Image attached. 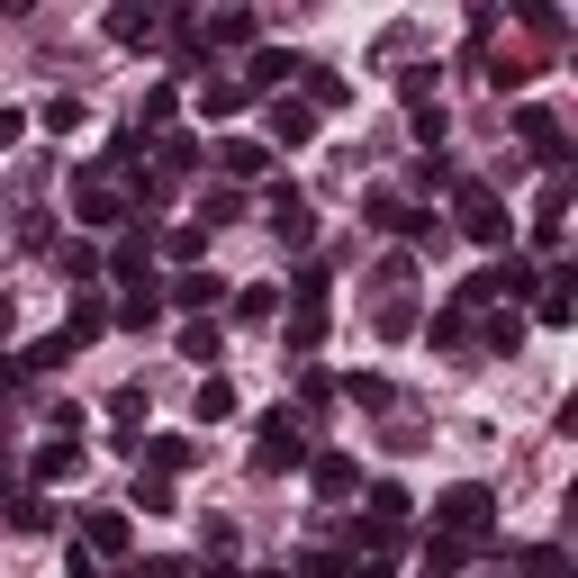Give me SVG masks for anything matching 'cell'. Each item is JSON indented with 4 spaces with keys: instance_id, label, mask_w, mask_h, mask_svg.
<instances>
[{
    "instance_id": "6da1fadb",
    "label": "cell",
    "mask_w": 578,
    "mask_h": 578,
    "mask_svg": "<svg viewBox=\"0 0 578 578\" xmlns=\"http://www.w3.org/2000/svg\"><path fill=\"white\" fill-rule=\"evenodd\" d=\"M299 461H308V425L289 416V407H271V416L253 425V470L280 479V470H299Z\"/></svg>"
},
{
    "instance_id": "7a4b0ae2",
    "label": "cell",
    "mask_w": 578,
    "mask_h": 578,
    "mask_svg": "<svg viewBox=\"0 0 578 578\" xmlns=\"http://www.w3.org/2000/svg\"><path fill=\"white\" fill-rule=\"evenodd\" d=\"M488 516H497V497H488L479 479H461V488L434 497V534H452V542H479V534H488Z\"/></svg>"
},
{
    "instance_id": "3957f363",
    "label": "cell",
    "mask_w": 578,
    "mask_h": 578,
    "mask_svg": "<svg viewBox=\"0 0 578 578\" xmlns=\"http://www.w3.org/2000/svg\"><path fill=\"white\" fill-rule=\"evenodd\" d=\"M461 236H470V245H488V253H497L506 236H516V217H506V199H497V190L461 181Z\"/></svg>"
},
{
    "instance_id": "277c9868",
    "label": "cell",
    "mask_w": 578,
    "mask_h": 578,
    "mask_svg": "<svg viewBox=\"0 0 578 578\" xmlns=\"http://www.w3.org/2000/svg\"><path fill=\"white\" fill-rule=\"evenodd\" d=\"M262 227H271V236H280L289 253H308V245H317V208H308L299 190L280 181V190H271V208H262Z\"/></svg>"
},
{
    "instance_id": "5b68a950",
    "label": "cell",
    "mask_w": 578,
    "mask_h": 578,
    "mask_svg": "<svg viewBox=\"0 0 578 578\" xmlns=\"http://www.w3.org/2000/svg\"><path fill=\"white\" fill-rule=\"evenodd\" d=\"M127 217V199L109 190V181H82V199H72V227H118Z\"/></svg>"
},
{
    "instance_id": "8992f818",
    "label": "cell",
    "mask_w": 578,
    "mask_h": 578,
    "mask_svg": "<svg viewBox=\"0 0 578 578\" xmlns=\"http://www.w3.org/2000/svg\"><path fill=\"white\" fill-rule=\"evenodd\" d=\"M516 136L534 144L542 163H560V155H569V144H560V118H551V109H516Z\"/></svg>"
},
{
    "instance_id": "52a82bcc",
    "label": "cell",
    "mask_w": 578,
    "mask_h": 578,
    "mask_svg": "<svg viewBox=\"0 0 578 578\" xmlns=\"http://www.w3.org/2000/svg\"><path fill=\"white\" fill-rule=\"evenodd\" d=\"M37 488H63V479H82V444H37Z\"/></svg>"
},
{
    "instance_id": "ba28073f",
    "label": "cell",
    "mask_w": 578,
    "mask_h": 578,
    "mask_svg": "<svg viewBox=\"0 0 578 578\" xmlns=\"http://www.w3.org/2000/svg\"><path fill=\"white\" fill-rule=\"evenodd\" d=\"M127 534H136V525L118 516V506H100V516L82 525V551H91V560H109V551H127Z\"/></svg>"
},
{
    "instance_id": "9c48e42d",
    "label": "cell",
    "mask_w": 578,
    "mask_h": 578,
    "mask_svg": "<svg viewBox=\"0 0 578 578\" xmlns=\"http://www.w3.org/2000/svg\"><path fill=\"white\" fill-rule=\"evenodd\" d=\"M217 163H227V190H236V181H262V163H271V144L236 136V144H217Z\"/></svg>"
},
{
    "instance_id": "30bf717a",
    "label": "cell",
    "mask_w": 578,
    "mask_h": 578,
    "mask_svg": "<svg viewBox=\"0 0 578 578\" xmlns=\"http://www.w3.org/2000/svg\"><path fill=\"white\" fill-rule=\"evenodd\" d=\"M109 271H118L127 289H155V253H144V236H127V245L109 253Z\"/></svg>"
},
{
    "instance_id": "8fae6325",
    "label": "cell",
    "mask_w": 578,
    "mask_h": 578,
    "mask_svg": "<svg viewBox=\"0 0 578 578\" xmlns=\"http://www.w3.org/2000/svg\"><path fill=\"white\" fill-rule=\"evenodd\" d=\"M308 136H317L308 100H280V109H271V144H308Z\"/></svg>"
},
{
    "instance_id": "7c38bea8",
    "label": "cell",
    "mask_w": 578,
    "mask_h": 578,
    "mask_svg": "<svg viewBox=\"0 0 578 578\" xmlns=\"http://www.w3.org/2000/svg\"><path fill=\"white\" fill-rule=\"evenodd\" d=\"M352 452H317V497H352Z\"/></svg>"
},
{
    "instance_id": "4fadbf2b",
    "label": "cell",
    "mask_w": 578,
    "mask_h": 578,
    "mask_svg": "<svg viewBox=\"0 0 578 578\" xmlns=\"http://www.w3.org/2000/svg\"><path fill=\"white\" fill-rule=\"evenodd\" d=\"M144 470H155V479L190 470V444H181V434H155V444H144Z\"/></svg>"
},
{
    "instance_id": "5bb4252c",
    "label": "cell",
    "mask_w": 578,
    "mask_h": 578,
    "mask_svg": "<svg viewBox=\"0 0 578 578\" xmlns=\"http://www.w3.org/2000/svg\"><path fill=\"white\" fill-rule=\"evenodd\" d=\"M10 525H19V534H46V525H54V506H46V488H19V497H10Z\"/></svg>"
},
{
    "instance_id": "9a60e30c",
    "label": "cell",
    "mask_w": 578,
    "mask_h": 578,
    "mask_svg": "<svg viewBox=\"0 0 578 578\" xmlns=\"http://www.w3.org/2000/svg\"><path fill=\"white\" fill-rule=\"evenodd\" d=\"M299 82H308V118H317V109H343V82H335L326 63H299Z\"/></svg>"
},
{
    "instance_id": "2e32d148",
    "label": "cell",
    "mask_w": 578,
    "mask_h": 578,
    "mask_svg": "<svg viewBox=\"0 0 578 578\" xmlns=\"http://www.w3.org/2000/svg\"><path fill=\"white\" fill-rule=\"evenodd\" d=\"M227 217H245V190H227V181H208V199H199V227H227Z\"/></svg>"
},
{
    "instance_id": "e0dca14e",
    "label": "cell",
    "mask_w": 578,
    "mask_h": 578,
    "mask_svg": "<svg viewBox=\"0 0 578 578\" xmlns=\"http://www.w3.org/2000/svg\"><path fill=\"white\" fill-rule=\"evenodd\" d=\"M280 72H299V54H280V46H262V54H253V72H245V91H271Z\"/></svg>"
},
{
    "instance_id": "ac0fdd59",
    "label": "cell",
    "mask_w": 578,
    "mask_h": 578,
    "mask_svg": "<svg viewBox=\"0 0 578 578\" xmlns=\"http://www.w3.org/2000/svg\"><path fill=\"white\" fill-rule=\"evenodd\" d=\"M236 416V380H199V425H227Z\"/></svg>"
},
{
    "instance_id": "d6986e66",
    "label": "cell",
    "mask_w": 578,
    "mask_h": 578,
    "mask_svg": "<svg viewBox=\"0 0 578 578\" xmlns=\"http://www.w3.org/2000/svg\"><path fill=\"white\" fill-rule=\"evenodd\" d=\"M371 525H389V534L407 525V488H398V479H380V488H371Z\"/></svg>"
},
{
    "instance_id": "ffe728a7",
    "label": "cell",
    "mask_w": 578,
    "mask_h": 578,
    "mask_svg": "<svg viewBox=\"0 0 578 578\" xmlns=\"http://www.w3.org/2000/svg\"><path fill=\"white\" fill-rule=\"evenodd\" d=\"M127 506H144V516H172V479H155V470H136V497Z\"/></svg>"
},
{
    "instance_id": "44dd1931",
    "label": "cell",
    "mask_w": 578,
    "mask_h": 578,
    "mask_svg": "<svg viewBox=\"0 0 578 578\" xmlns=\"http://www.w3.org/2000/svg\"><path fill=\"white\" fill-rule=\"evenodd\" d=\"M172 299L199 317V308H217V280H208V271H181V280H172Z\"/></svg>"
},
{
    "instance_id": "7402d4cb",
    "label": "cell",
    "mask_w": 578,
    "mask_h": 578,
    "mask_svg": "<svg viewBox=\"0 0 578 578\" xmlns=\"http://www.w3.org/2000/svg\"><path fill=\"white\" fill-rule=\"evenodd\" d=\"M208 46H253V19H245V10H217V19H208Z\"/></svg>"
},
{
    "instance_id": "603a6c76",
    "label": "cell",
    "mask_w": 578,
    "mask_h": 578,
    "mask_svg": "<svg viewBox=\"0 0 578 578\" xmlns=\"http://www.w3.org/2000/svg\"><path fill=\"white\" fill-rule=\"evenodd\" d=\"M245 100H253V91H245V82H208V91H199V109H208V118H236V109H245Z\"/></svg>"
},
{
    "instance_id": "cb8c5ba5",
    "label": "cell",
    "mask_w": 578,
    "mask_h": 578,
    "mask_svg": "<svg viewBox=\"0 0 578 578\" xmlns=\"http://www.w3.org/2000/svg\"><path fill=\"white\" fill-rule=\"evenodd\" d=\"M326 343V308H299V317H289V352H317Z\"/></svg>"
},
{
    "instance_id": "d4e9b609",
    "label": "cell",
    "mask_w": 578,
    "mask_h": 578,
    "mask_svg": "<svg viewBox=\"0 0 578 578\" xmlns=\"http://www.w3.org/2000/svg\"><path fill=\"white\" fill-rule=\"evenodd\" d=\"M163 253H172V262H199V253H208V227H199V217H190V227H172Z\"/></svg>"
},
{
    "instance_id": "484cf974",
    "label": "cell",
    "mask_w": 578,
    "mask_h": 578,
    "mask_svg": "<svg viewBox=\"0 0 578 578\" xmlns=\"http://www.w3.org/2000/svg\"><path fill=\"white\" fill-rule=\"evenodd\" d=\"M100 335V299H72V326H63V343H91Z\"/></svg>"
},
{
    "instance_id": "4316f807",
    "label": "cell",
    "mask_w": 578,
    "mask_h": 578,
    "mask_svg": "<svg viewBox=\"0 0 578 578\" xmlns=\"http://www.w3.org/2000/svg\"><path fill=\"white\" fill-rule=\"evenodd\" d=\"M425 560H434V569H444V578H452V569L470 560V542H452V534H434V542H425Z\"/></svg>"
},
{
    "instance_id": "83f0119b",
    "label": "cell",
    "mask_w": 578,
    "mask_h": 578,
    "mask_svg": "<svg viewBox=\"0 0 578 578\" xmlns=\"http://www.w3.org/2000/svg\"><path fill=\"white\" fill-rule=\"evenodd\" d=\"M109 37H127V46L155 37V10H109Z\"/></svg>"
},
{
    "instance_id": "f1b7e54d",
    "label": "cell",
    "mask_w": 578,
    "mask_h": 578,
    "mask_svg": "<svg viewBox=\"0 0 578 578\" xmlns=\"http://www.w3.org/2000/svg\"><path fill=\"white\" fill-rule=\"evenodd\" d=\"M118 317H127V326H155V317H163V299H155V289H127V308H118Z\"/></svg>"
},
{
    "instance_id": "f546056e",
    "label": "cell",
    "mask_w": 578,
    "mask_h": 578,
    "mask_svg": "<svg viewBox=\"0 0 578 578\" xmlns=\"http://www.w3.org/2000/svg\"><path fill=\"white\" fill-rule=\"evenodd\" d=\"M542 326H569V280H542Z\"/></svg>"
},
{
    "instance_id": "4dcf8cb0",
    "label": "cell",
    "mask_w": 578,
    "mask_h": 578,
    "mask_svg": "<svg viewBox=\"0 0 578 578\" xmlns=\"http://www.w3.org/2000/svg\"><path fill=\"white\" fill-rule=\"evenodd\" d=\"M299 578H343V560L335 551H299Z\"/></svg>"
},
{
    "instance_id": "1f68e13d",
    "label": "cell",
    "mask_w": 578,
    "mask_h": 578,
    "mask_svg": "<svg viewBox=\"0 0 578 578\" xmlns=\"http://www.w3.org/2000/svg\"><path fill=\"white\" fill-rule=\"evenodd\" d=\"M63 578H100V560H91L82 542H72V551H63Z\"/></svg>"
},
{
    "instance_id": "d6a6232c",
    "label": "cell",
    "mask_w": 578,
    "mask_h": 578,
    "mask_svg": "<svg viewBox=\"0 0 578 578\" xmlns=\"http://www.w3.org/2000/svg\"><path fill=\"white\" fill-rule=\"evenodd\" d=\"M19 136H28V118H19V109H0V144H19Z\"/></svg>"
},
{
    "instance_id": "836d02e7",
    "label": "cell",
    "mask_w": 578,
    "mask_h": 578,
    "mask_svg": "<svg viewBox=\"0 0 578 578\" xmlns=\"http://www.w3.org/2000/svg\"><path fill=\"white\" fill-rule=\"evenodd\" d=\"M352 578H389V560H352Z\"/></svg>"
},
{
    "instance_id": "e575fe53",
    "label": "cell",
    "mask_w": 578,
    "mask_h": 578,
    "mask_svg": "<svg viewBox=\"0 0 578 578\" xmlns=\"http://www.w3.org/2000/svg\"><path fill=\"white\" fill-rule=\"evenodd\" d=\"M144 578H190V569H181V560H155V569H144Z\"/></svg>"
},
{
    "instance_id": "d590c367",
    "label": "cell",
    "mask_w": 578,
    "mask_h": 578,
    "mask_svg": "<svg viewBox=\"0 0 578 578\" xmlns=\"http://www.w3.org/2000/svg\"><path fill=\"white\" fill-rule=\"evenodd\" d=\"M10 380H19V361H0V389H10Z\"/></svg>"
},
{
    "instance_id": "8d00e7d4",
    "label": "cell",
    "mask_w": 578,
    "mask_h": 578,
    "mask_svg": "<svg viewBox=\"0 0 578 578\" xmlns=\"http://www.w3.org/2000/svg\"><path fill=\"white\" fill-rule=\"evenodd\" d=\"M217 578H236V569H217Z\"/></svg>"
}]
</instances>
